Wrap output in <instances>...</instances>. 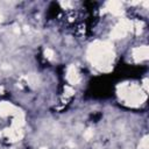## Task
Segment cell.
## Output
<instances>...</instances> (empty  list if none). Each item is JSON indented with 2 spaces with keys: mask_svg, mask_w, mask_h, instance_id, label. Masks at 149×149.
<instances>
[{
  "mask_svg": "<svg viewBox=\"0 0 149 149\" xmlns=\"http://www.w3.org/2000/svg\"><path fill=\"white\" fill-rule=\"evenodd\" d=\"M66 80L71 85H76L79 81V74L77 72V69L73 65H70L66 70Z\"/></svg>",
  "mask_w": 149,
  "mask_h": 149,
  "instance_id": "cell-6",
  "label": "cell"
},
{
  "mask_svg": "<svg viewBox=\"0 0 149 149\" xmlns=\"http://www.w3.org/2000/svg\"><path fill=\"white\" fill-rule=\"evenodd\" d=\"M41 149H45V148H41Z\"/></svg>",
  "mask_w": 149,
  "mask_h": 149,
  "instance_id": "cell-14",
  "label": "cell"
},
{
  "mask_svg": "<svg viewBox=\"0 0 149 149\" xmlns=\"http://www.w3.org/2000/svg\"><path fill=\"white\" fill-rule=\"evenodd\" d=\"M17 111H19V108H16L13 104H10L8 101L0 102V115L1 116H9V115L13 116Z\"/></svg>",
  "mask_w": 149,
  "mask_h": 149,
  "instance_id": "cell-3",
  "label": "cell"
},
{
  "mask_svg": "<svg viewBox=\"0 0 149 149\" xmlns=\"http://www.w3.org/2000/svg\"><path fill=\"white\" fill-rule=\"evenodd\" d=\"M3 133H5V135L7 136V139H9V140L13 141V142L21 140L22 136H23V133H22L21 128H15V127L7 128V129H5Z\"/></svg>",
  "mask_w": 149,
  "mask_h": 149,
  "instance_id": "cell-4",
  "label": "cell"
},
{
  "mask_svg": "<svg viewBox=\"0 0 149 149\" xmlns=\"http://www.w3.org/2000/svg\"><path fill=\"white\" fill-rule=\"evenodd\" d=\"M148 55H149V50H148V47H146V45L137 47V48H134L133 49V57H134V59L136 62L147 59L148 58Z\"/></svg>",
  "mask_w": 149,
  "mask_h": 149,
  "instance_id": "cell-5",
  "label": "cell"
},
{
  "mask_svg": "<svg viewBox=\"0 0 149 149\" xmlns=\"http://www.w3.org/2000/svg\"><path fill=\"white\" fill-rule=\"evenodd\" d=\"M27 80H28V83H29V85L30 86H36L37 85V83H38V80H37V77L36 76H34V74H29L28 77H27Z\"/></svg>",
  "mask_w": 149,
  "mask_h": 149,
  "instance_id": "cell-8",
  "label": "cell"
},
{
  "mask_svg": "<svg viewBox=\"0 0 149 149\" xmlns=\"http://www.w3.org/2000/svg\"><path fill=\"white\" fill-rule=\"evenodd\" d=\"M0 21H1V13H0Z\"/></svg>",
  "mask_w": 149,
  "mask_h": 149,
  "instance_id": "cell-13",
  "label": "cell"
},
{
  "mask_svg": "<svg viewBox=\"0 0 149 149\" xmlns=\"http://www.w3.org/2000/svg\"><path fill=\"white\" fill-rule=\"evenodd\" d=\"M133 29V24L128 19H122L120 20V22L113 28V30L111 31V37L112 38H122L125 37L129 30Z\"/></svg>",
  "mask_w": 149,
  "mask_h": 149,
  "instance_id": "cell-2",
  "label": "cell"
},
{
  "mask_svg": "<svg viewBox=\"0 0 149 149\" xmlns=\"http://www.w3.org/2000/svg\"><path fill=\"white\" fill-rule=\"evenodd\" d=\"M44 55H45V57H47L48 59H52V57H54V51H52L51 49H45V50H44Z\"/></svg>",
  "mask_w": 149,
  "mask_h": 149,
  "instance_id": "cell-10",
  "label": "cell"
},
{
  "mask_svg": "<svg viewBox=\"0 0 149 149\" xmlns=\"http://www.w3.org/2000/svg\"><path fill=\"white\" fill-rule=\"evenodd\" d=\"M87 57L91 63L101 71H108L112 68L113 61V48L108 42L95 41L93 42L87 51Z\"/></svg>",
  "mask_w": 149,
  "mask_h": 149,
  "instance_id": "cell-1",
  "label": "cell"
},
{
  "mask_svg": "<svg viewBox=\"0 0 149 149\" xmlns=\"http://www.w3.org/2000/svg\"><path fill=\"white\" fill-rule=\"evenodd\" d=\"M64 91H65L66 95H72V94L74 93V91H73V88H72L71 86H65V87H64Z\"/></svg>",
  "mask_w": 149,
  "mask_h": 149,
  "instance_id": "cell-11",
  "label": "cell"
},
{
  "mask_svg": "<svg viewBox=\"0 0 149 149\" xmlns=\"http://www.w3.org/2000/svg\"><path fill=\"white\" fill-rule=\"evenodd\" d=\"M92 135H93V134H92V132H91L90 129H88V130H86V132H85V134H84L85 139H87V140H90V139L92 137Z\"/></svg>",
  "mask_w": 149,
  "mask_h": 149,
  "instance_id": "cell-12",
  "label": "cell"
},
{
  "mask_svg": "<svg viewBox=\"0 0 149 149\" xmlns=\"http://www.w3.org/2000/svg\"><path fill=\"white\" fill-rule=\"evenodd\" d=\"M140 148L141 149H148V136H144L140 143Z\"/></svg>",
  "mask_w": 149,
  "mask_h": 149,
  "instance_id": "cell-9",
  "label": "cell"
},
{
  "mask_svg": "<svg viewBox=\"0 0 149 149\" xmlns=\"http://www.w3.org/2000/svg\"><path fill=\"white\" fill-rule=\"evenodd\" d=\"M106 9L114 15L122 14V3L120 1H108L106 3Z\"/></svg>",
  "mask_w": 149,
  "mask_h": 149,
  "instance_id": "cell-7",
  "label": "cell"
}]
</instances>
